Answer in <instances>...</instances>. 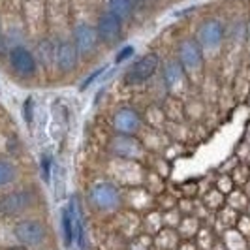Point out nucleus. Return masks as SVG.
I'll use <instances>...</instances> for the list:
<instances>
[{
    "instance_id": "6ab92c4d",
    "label": "nucleus",
    "mask_w": 250,
    "mask_h": 250,
    "mask_svg": "<svg viewBox=\"0 0 250 250\" xmlns=\"http://www.w3.org/2000/svg\"><path fill=\"white\" fill-rule=\"evenodd\" d=\"M49 164H51L49 156H43V158H42V171H43V179H45V181H49V175H51Z\"/></svg>"
},
{
    "instance_id": "a211bd4d",
    "label": "nucleus",
    "mask_w": 250,
    "mask_h": 250,
    "mask_svg": "<svg viewBox=\"0 0 250 250\" xmlns=\"http://www.w3.org/2000/svg\"><path fill=\"white\" fill-rule=\"evenodd\" d=\"M132 55H134V47H132V45H126L125 49H121V51H119V55H117V59H115V62H117V64L125 62L126 59H130Z\"/></svg>"
},
{
    "instance_id": "423d86ee",
    "label": "nucleus",
    "mask_w": 250,
    "mask_h": 250,
    "mask_svg": "<svg viewBox=\"0 0 250 250\" xmlns=\"http://www.w3.org/2000/svg\"><path fill=\"white\" fill-rule=\"evenodd\" d=\"M96 30H98V38L107 42V43H113L117 38L121 36V30H123V19L117 17L113 12H104L98 17V25H96Z\"/></svg>"
},
{
    "instance_id": "ddd939ff",
    "label": "nucleus",
    "mask_w": 250,
    "mask_h": 250,
    "mask_svg": "<svg viewBox=\"0 0 250 250\" xmlns=\"http://www.w3.org/2000/svg\"><path fill=\"white\" fill-rule=\"evenodd\" d=\"M185 79V68L179 61H171V62L166 64L164 68V81L167 87H177L181 85Z\"/></svg>"
},
{
    "instance_id": "aec40b11",
    "label": "nucleus",
    "mask_w": 250,
    "mask_h": 250,
    "mask_svg": "<svg viewBox=\"0 0 250 250\" xmlns=\"http://www.w3.org/2000/svg\"><path fill=\"white\" fill-rule=\"evenodd\" d=\"M25 121L32 123V98H26L25 102Z\"/></svg>"
},
{
    "instance_id": "2eb2a0df",
    "label": "nucleus",
    "mask_w": 250,
    "mask_h": 250,
    "mask_svg": "<svg viewBox=\"0 0 250 250\" xmlns=\"http://www.w3.org/2000/svg\"><path fill=\"white\" fill-rule=\"evenodd\" d=\"M38 53H40V59L43 62H55V59H57V43L51 42V40H43L38 45Z\"/></svg>"
},
{
    "instance_id": "f3484780",
    "label": "nucleus",
    "mask_w": 250,
    "mask_h": 250,
    "mask_svg": "<svg viewBox=\"0 0 250 250\" xmlns=\"http://www.w3.org/2000/svg\"><path fill=\"white\" fill-rule=\"evenodd\" d=\"M62 228H64V243H66V247H72L74 245V226H72V216H70L68 209L62 211Z\"/></svg>"
},
{
    "instance_id": "7ed1b4c3",
    "label": "nucleus",
    "mask_w": 250,
    "mask_h": 250,
    "mask_svg": "<svg viewBox=\"0 0 250 250\" xmlns=\"http://www.w3.org/2000/svg\"><path fill=\"white\" fill-rule=\"evenodd\" d=\"M90 201H92V205L96 209L113 211V209H117L121 196H119L117 187H113L111 183H98L90 190Z\"/></svg>"
},
{
    "instance_id": "f03ea898",
    "label": "nucleus",
    "mask_w": 250,
    "mask_h": 250,
    "mask_svg": "<svg viewBox=\"0 0 250 250\" xmlns=\"http://www.w3.org/2000/svg\"><path fill=\"white\" fill-rule=\"evenodd\" d=\"M15 239L23 245V247H36L45 239V228L40 220L28 218V220H21L13 229Z\"/></svg>"
},
{
    "instance_id": "dca6fc26",
    "label": "nucleus",
    "mask_w": 250,
    "mask_h": 250,
    "mask_svg": "<svg viewBox=\"0 0 250 250\" xmlns=\"http://www.w3.org/2000/svg\"><path fill=\"white\" fill-rule=\"evenodd\" d=\"M15 173L17 171H15L13 164L6 162V160H0V188L8 187L13 179H15Z\"/></svg>"
},
{
    "instance_id": "0eeeda50",
    "label": "nucleus",
    "mask_w": 250,
    "mask_h": 250,
    "mask_svg": "<svg viewBox=\"0 0 250 250\" xmlns=\"http://www.w3.org/2000/svg\"><path fill=\"white\" fill-rule=\"evenodd\" d=\"M74 43L79 55H88L92 53L96 43H98V30L94 26L87 25V23H79L74 28Z\"/></svg>"
},
{
    "instance_id": "9d476101",
    "label": "nucleus",
    "mask_w": 250,
    "mask_h": 250,
    "mask_svg": "<svg viewBox=\"0 0 250 250\" xmlns=\"http://www.w3.org/2000/svg\"><path fill=\"white\" fill-rule=\"evenodd\" d=\"M139 125H141V119H139L138 111L132 109V107H123V109H119V111L115 113L113 126H115V130H117L119 134H123V136L134 134L139 128Z\"/></svg>"
},
{
    "instance_id": "4be33fe9",
    "label": "nucleus",
    "mask_w": 250,
    "mask_h": 250,
    "mask_svg": "<svg viewBox=\"0 0 250 250\" xmlns=\"http://www.w3.org/2000/svg\"><path fill=\"white\" fill-rule=\"evenodd\" d=\"M249 38H250V25H249Z\"/></svg>"
},
{
    "instance_id": "f8f14e48",
    "label": "nucleus",
    "mask_w": 250,
    "mask_h": 250,
    "mask_svg": "<svg viewBox=\"0 0 250 250\" xmlns=\"http://www.w3.org/2000/svg\"><path fill=\"white\" fill-rule=\"evenodd\" d=\"M70 216H72V226H74V243L81 250H85V231H83V213L79 207V200L72 198L70 200Z\"/></svg>"
},
{
    "instance_id": "412c9836",
    "label": "nucleus",
    "mask_w": 250,
    "mask_h": 250,
    "mask_svg": "<svg viewBox=\"0 0 250 250\" xmlns=\"http://www.w3.org/2000/svg\"><path fill=\"white\" fill-rule=\"evenodd\" d=\"M102 72H104V68H98V70H96L94 74L90 75V77H87V79H85V83H83V87H81V88H87L88 85H90V83H92V81H94V79H96V77L102 74Z\"/></svg>"
},
{
    "instance_id": "4468645a",
    "label": "nucleus",
    "mask_w": 250,
    "mask_h": 250,
    "mask_svg": "<svg viewBox=\"0 0 250 250\" xmlns=\"http://www.w3.org/2000/svg\"><path fill=\"white\" fill-rule=\"evenodd\" d=\"M107 6H109V12L121 17L123 21L128 19L134 12V0H107Z\"/></svg>"
},
{
    "instance_id": "6e6552de",
    "label": "nucleus",
    "mask_w": 250,
    "mask_h": 250,
    "mask_svg": "<svg viewBox=\"0 0 250 250\" xmlns=\"http://www.w3.org/2000/svg\"><path fill=\"white\" fill-rule=\"evenodd\" d=\"M222 38H224V26L220 21H205L201 25L200 32H198V42H200L201 47L205 49H214L222 43Z\"/></svg>"
},
{
    "instance_id": "f257e3e1",
    "label": "nucleus",
    "mask_w": 250,
    "mask_h": 250,
    "mask_svg": "<svg viewBox=\"0 0 250 250\" xmlns=\"http://www.w3.org/2000/svg\"><path fill=\"white\" fill-rule=\"evenodd\" d=\"M158 64H160V61L154 53L141 57L139 61L134 62L132 68H128V72L125 75V83L126 85H141V83L149 81V77H152L154 72L158 70Z\"/></svg>"
},
{
    "instance_id": "20e7f679",
    "label": "nucleus",
    "mask_w": 250,
    "mask_h": 250,
    "mask_svg": "<svg viewBox=\"0 0 250 250\" xmlns=\"http://www.w3.org/2000/svg\"><path fill=\"white\" fill-rule=\"evenodd\" d=\"M30 203H32V192L30 190L8 192L0 198V213L6 214V216H13V214H19L25 209H28Z\"/></svg>"
},
{
    "instance_id": "1a4fd4ad",
    "label": "nucleus",
    "mask_w": 250,
    "mask_h": 250,
    "mask_svg": "<svg viewBox=\"0 0 250 250\" xmlns=\"http://www.w3.org/2000/svg\"><path fill=\"white\" fill-rule=\"evenodd\" d=\"M10 64L13 70L21 75H34L36 72V59L23 45H17L10 51Z\"/></svg>"
},
{
    "instance_id": "39448f33",
    "label": "nucleus",
    "mask_w": 250,
    "mask_h": 250,
    "mask_svg": "<svg viewBox=\"0 0 250 250\" xmlns=\"http://www.w3.org/2000/svg\"><path fill=\"white\" fill-rule=\"evenodd\" d=\"M201 59H203V53H201V45L198 40L188 38L179 45V62L183 64L185 72L198 70L201 66Z\"/></svg>"
},
{
    "instance_id": "9b49d317",
    "label": "nucleus",
    "mask_w": 250,
    "mask_h": 250,
    "mask_svg": "<svg viewBox=\"0 0 250 250\" xmlns=\"http://www.w3.org/2000/svg\"><path fill=\"white\" fill-rule=\"evenodd\" d=\"M77 55H79V51H77L74 42L64 40L61 43H57V59H55V64L62 72H70V70H74L75 64H77Z\"/></svg>"
},
{
    "instance_id": "5701e85b",
    "label": "nucleus",
    "mask_w": 250,
    "mask_h": 250,
    "mask_svg": "<svg viewBox=\"0 0 250 250\" xmlns=\"http://www.w3.org/2000/svg\"><path fill=\"white\" fill-rule=\"evenodd\" d=\"M0 43H2V38H0ZM0 49H2V47H0Z\"/></svg>"
}]
</instances>
